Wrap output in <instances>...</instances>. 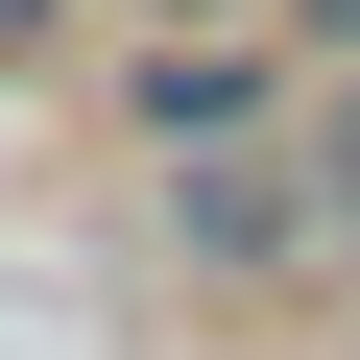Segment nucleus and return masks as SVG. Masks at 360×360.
Returning <instances> with one entry per match:
<instances>
[{"label":"nucleus","instance_id":"6","mask_svg":"<svg viewBox=\"0 0 360 360\" xmlns=\"http://www.w3.org/2000/svg\"><path fill=\"white\" fill-rule=\"evenodd\" d=\"M0 25H25V0H0Z\"/></svg>","mask_w":360,"mask_h":360},{"label":"nucleus","instance_id":"3","mask_svg":"<svg viewBox=\"0 0 360 360\" xmlns=\"http://www.w3.org/2000/svg\"><path fill=\"white\" fill-rule=\"evenodd\" d=\"M312 193H336V217H360V120H336V144H312Z\"/></svg>","mask_w":360,"mask_h":360},{"label":"nucleus","instance_id":"5","mask_svg":"<svg viewBox=\"0 0 360 360\" xmlns=\"http://www.w3.org/2000/svg\"><path fill=\"white\" fill-rule=\"evenodd\" d=\"M144 25H217V0H144Z\"/></svg>","mask_w":360,"mask_h":360},{"label":"nucleus","instance_id":"1","mask_svg":"<svg viewBox=\"0 0 360 360\" xmlns=\"http://www.w3.org/2000/svg\"><path fill=\"white\" fill-rule=\"evenodd\" d=\"M144 120H168V144H217V120H264V72H240L217 25H168V49H144Z\"/></svg>","mask_w":360,"mask_h":360},{"label":"nucleus","instance_id":"4","mask_svg":"<svg viewBox=\"0 0 360 360\" xmlns=\"http://www.w3.org/2000/svg\"><path fill=\"white\" fill-rule=\"evenodd\" d=\"M288 25H312V49H360V0H288Z\"/></svg>","mask_w":360,"mask_h":360},{"label":"nucleus","instance_id":"2","mask_svg":"<svg viewBox=\"0 0 360 360\" xmlns=\"http://www.w3.org/2000/svg\"><path fill=\"white\" fill-rule=\"evenodd\" d=\"M193 240H217V264H288L312 193H288V168H193Z\"/></svg>","mask_w":360,"mask_h":360}]
</instances>
